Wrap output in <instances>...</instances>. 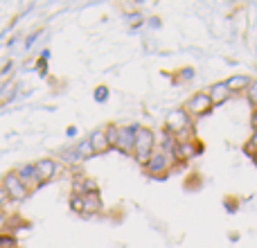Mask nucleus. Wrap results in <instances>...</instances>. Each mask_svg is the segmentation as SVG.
<instances>
[{
	"label": "nucleus",
	"instance_id": "obj_1",
	"mask_svg": "<svg viewBox=\"0 0 257 248\" xmlns=\"http://www.w3.org/2000/svg\"><path fill=\"white\" fill-rule=\"evenodd\" d=\"M156 151V136L151 129L147 127H138L136 133V145H133V156H136V163H140L145 167L149 163L151 154Z\"/></svg>",
	"mask_w": 257,
	"mask_h": 248
},
{
	"label": "nucleus",
	"instance_id": "obj_2",
	"mask_svg": "<svg viewBox=\"0 0 257 248\" xmlns=\"http://www.w3.org/2000/svg\"><path fill=\"white\" fill-rule=\"evenodd\" d=\"M172 160L174 158L169 154L156 149L154 154H151L149 163L145 165V169H147V174H149L151 178H156V181H165V178H167V174H169V167H172Z\"/></svg>",
	"mask_w": 257,
	"mask_h": 248
},
{
	"label": "nucleus",
	"instance_id": "obj_3",
	"mask_svg": "<svg viewBox=\"0 0 257 248\" xmlns=\"http://www.w3.org/2000/svg\"><path fill=\"white\" fill-rule=\"evenodd\" d=\"M183 111L187 113L190 117H201V115H208L212 111V102H210L208 93H194L190 99L185 102Z\"/></svg>",
	"mask_w": 257,
	"mask_h": 248
},
{
	"label": "nucleus",
	"instance_id": "obj_4",
	"mask_svg": "<svg viewBox=\"0 0 257 248\" xmlns=\"http://www.w3.org/2000/svg\"><path fill=\"white\" fill-rule=\"evenodd\" d=\"M192 127H194V124H192V117L187 115L183 108L172 111L167 115V120H165V131H169L172 136H178V133H183V131H190Z\"/></svg>",
	"mask_w": 257,
	"mask_h": 248
},
{
	"label": "nucleus",
	"instance_id": "obj_5",
	"mask_svg": "<svg viewBox=\"0 0 257 248\" xmlns=\"http://www.w3.org/2000/svg\"><path fill=\"white\" fill-rule=\"evenodd\" d=\"M3 187L7 190V194H9L12 201H25L27 196H30V187L18 178L16 172H9L7 176L3 178Z\"/></svg>",
	"mask_w": 257,
	"mask_h": 248
},
{
	"label": "nucleus",
	"instance_id": "obj_6",
	"mask_svg": "<svg viewBox=\"0 0 257 248\" xmlns=\"http://www.w3.org/2000/svg\"><path fill=\"white\" fill-rule=\"evenodd\" d=\"M201 151H203V147H201L196 140L176 142V147H174V151H172V158L176 160V163H190V160L196 158Z\"/></svg>",
	"mask_w": 257,
	"mask_h": 248
},
{
	"label": "nucleus",
	"instance_id": "obj_7",
	"mask_svg": "<svg viewBox=\"0 0 257 248\" xmlns=\"http://www.w3.org/2000/svg\"><path fill=\"white\" fill-rule=\"evenodd\" d=\"M136 133H138V124H126L120 127L117 133V142L113 149H117L120 154H133V145H136Z\"/></svg>",
	"mask_w": 257,
	"mask_h": 248
},
{
	"label": "nucleus",
	"instance_id": "obj_8",
	"mask_svg": "<svg viewBox=\"0 0 257 248\" xmlns=\"http://www.w3.org/2000/svg\"><path fill=\"white\" fill-rule=\"evenodd\" d=\"M34 169H36V183H50L59 172V163L52 158H43L39 163H34Z\"/></svg>",
	"mask_w": 257,
	"mask_h": 248
},
{
	"label": "nucleus",
	"instance_id": "obj_9",
	"mask_svg": "<svg viewBox=\"0 0 257 248\" xmlns=\"http://www.w3.org/2000/svg\"><path fill=\"white\" fill-rule=\"evenodd\" d=\"M208 97H210V102H212V106H219V104H226L228 99L232 97V93L228 90L226 81H219V84H212V86H210Z\"/></svg>",
	"mask_w": 257,
	"mask_h": 248
},
{
	"label": "nucleus",
	"instance_id": "obj_10",
	"mask_svg": "<svg viewBox=\"0 0 257 248\" xmlns=\"http://www.w3.org/2000/svg\"><path fill=\"white\" fill-rule=\"evenodd\" d=\"M88 140H90V145H93L95 156L106 154V151L111 149V145H108V138H106V129H97V131H93Z\"/></svg>",
	"mask_w": 257,
	"mask_h": 248
},
{
	"label": "nucleus",
	"instance_id": "obj_11",
	"mask_svg": "<svg viewBox=\"0 0 257 248\" xmlns=\"http://www.w3.org/2000/svg\"><path fill=\"white\" fill-rule=\"evenodd\" d=\"M250 84H253V79H250V77H246V75H235V77H230V79H226V86H228V90H230L232 95L241 93V90L246 93Z\"/></svg>",
	"mask_w": 257,
	"mask_h": 248
},
{
	"label": "nucleus",
	"instance_id": "obj_12",
	"mask_svg": "<svg viewBox=\"0 0 257 248\" xmlns=\"http://www.w3.org/2000/svg\"><path fill=\"white\" fill-rule=\"evenodd\" d=\"M104 210V203L99 199V192H93V194H84V212L86 214H97Z\"/></svg>",
	"mask_w": 257,
	"mask_h": 248
},
{
	"label": "nucleus",
	"instance_id": "obj_13",
	"mask_svg": "<svg viewBox=\"0 0 257 248\" xmlns=\"http://www.w3.org/2000/svg\"><path fill=\"white\" fill-rule=\"evenodd\" d=\"M16 174H18V178H21V181L25 183V185H30V183H34V181H36V169H34V163L18 167V169H16Z\"/></svg>",
	"mask_w": 257,
	"mask_h": 248
},
{
	"label": "nucleus",
	"instance_id": "obj_14",
	"mask_svg": "<svg viewBox=\"0 0 257 248\" xmlns=\"http://www.w3.org/2000/svg\"><path fill=\"white\" fill-rule=\"evenodd\" d=\"M75 154H77V160H90V158H93L95 151H93L90 140H81L79 145L75 147Z\"/></svg>",
	"mask_w": 257,
	"mask_h": 248
},
{
	"label": "nucleus",
	"instance_id": "obj_15",
	"mask_svg": "<svg viewBox=\"0 0 257 248\" xmlns=\"http://www.w3.org/2000/svg\"><path fill=\"white\" fill-rule=\"evenodd\" d=\"M0 248H18V237L3 235V232H0Z\"/></svg>",
	"mask_w": 257,
	"mask_h": 248
},
{
	"label": "nucleus",
	"instance_id": "obj_16",
	"mask_svg": "<svg viewBox=\"0 0 257 248\" xmlns=\"http://www.w3.org/2000/svg\"><path fill=\"white\" fill-rule=\"evenodd\" d=\"M70 208L75 212H84V194H72L70 196Z\"/></svg>",
	"mask_w": 257,
	"mask_h": 248
},
{
	"label": "nucleus",
	"instance_id": "obj_17",
	"mask_svg": "<svg viewBox=\"0 0 257 248\" xmlns=\"http://www.w3.org/2000/svg\"><path fill=\"white\" fill-rule=\"evenodd\" d=\"M117 133H120V127H115V124H111V127L106 129V138H108V145H111V149L115 147V142H117Z\"/></svg>",
	"mask_w": 257,
	"mask_h": 248
},
{
	"label": "nucleus",
	"instance_id": "obj_18",
	"mask_svg": "<svg viewBox=\"0 0 257 248\" xmlns=\"http://www.w3.org/2000/svg\"><path fill=\"white\" fill-rule=\"evenodd\" d=\"M246 97H248V102H250V106H257V81H253V84L248 86V90H246Z\"/></svg>",
	"mask_w": 257,
	"mask_h": 248
},
{
	"label": "nucleus",
	"instance_id": "obj_19",
	"mask_svg": "<svg viewBox=\"0 0 257 248\" xmlns=\"http://www.w3.org/2000/svg\"><path fill=\"white\" fill-rule=\"evenodd\" d=\"M106 97H108V88L106 86H99V88L95 90V99L102 104V102H106Z\"/></svg>",
	"mask_w": 257,
	"mask_h": 248
},
{
	"label": "nucleus",
	"instance_id": "obj_20",
	"mask_svg": "<svg viewBox=\"0 0 257 248\" xmlns=\"http://www.w3.org/2000/svg\"><path fill=\"white\" fill-rule=\"evenodd\" d=\"M7 201H9V194H7V190L3 187V183H0V208H3Z\"/></svg>",
	"mask_w": 257,
	"mask_h": 248
},
{
	"label": "nucleus",
	"instance_id": "obj_21",
	"mask_svg": "<svg viewBox=\"0 0 257 248\" xmlns=\"http://www.w3.org/2000/svg\"><path fill=\"white\" fill-rule=\"evenodd\" d=\"M192 77H194V70H192V68H185V70H183V79H192Z\"/></svg>",
	"mask_w": 257,
	"mask_h": 248
},
{
	"label": "nucleus",
	"instance_id": "obj_22",
	"mask_svg": "<svg viewBox=\"0 0 257 248\" xmlns=\"http://www.w3.org/2000/svg\"><path fill=\"white\" fill-rule=\"evenodd\" d=\"M250 124H253V129H257V106H255V111H253V117H250Z\"/></svg>",
	"mask_w": 257,
	"mask_h": 248
},
{
	"label": "nucleus",
	"instance_id": "obj_23",
	"mask_svg": "<svg viewBox=\"0 0 257 248\" xmlns=\"http://www.w3.org/2000/svg\"><path fill=\"white\" fill-rule=\"evenodd\" d=\"M36 36H39V34H32V36H30V39H27L25 48H32V43H34V41H36Z\"/></svg>",
	"mask_w": 257,
	"mask_h": 248
},
{
	"label": "nucleus",
	"instance_id": "obj_24",
	"mask_svg": "<svg viewBox=\"0 0 257 248\" xmlns=\"http://www.w3.org/2000/svg\"><path fill=\"white\" fill-rule=\"evenodd\" d=\"M250 156H253V160L257 163V149H255V151H253V154H250Z\"/></svg>",
	"mask_w": 257,
	"mask_h": 248
}]
</instances>
